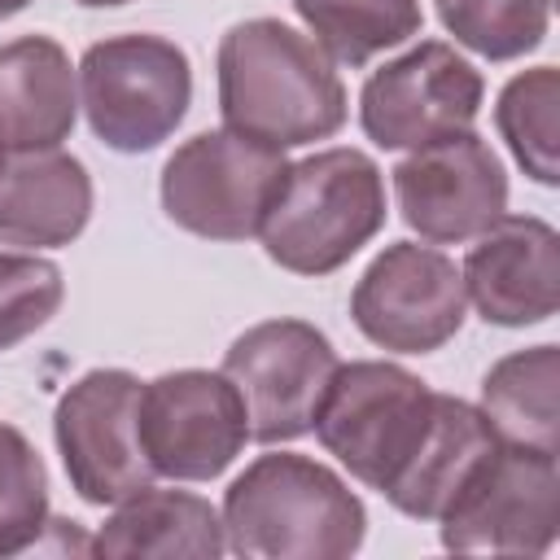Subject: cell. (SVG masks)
Listing matches in <instances>:
<instances>
[{
  "instance_id": "2",
  "label": "cell",
  "mask_w": 560,
  "mask_h": 560,
  "mask_svg": "<svg viewBox=\"0 0 560 560\" xmlns=\"http://www.w3.org/2000/svg\"><path fill=\"white\" fill-rule=\"evenodd\" d=\"M228 551L245 560H346L363 547L368 508L328 464L271 451L223 494Z\"/></svg>"
},
{
  "instance_id": "24",
  "label": "cell",
  "mask_w": 560,
  "mask_h": 560,
  "mask_svg": "<svg viewBox=\"0 0 560 560\" xmlns=\"http://www.w3.org/2000/svg\"><path fill=\"white\" fill-rule=\"evenodd\" d=\"M66 298L61 267L31 249H0V354L39 332Z\"/></svg>"
},
{
  "instance_id": "3",
  "label": "cell",
  "mask_w": 560,
  "mask_h": 560,
  "mask_svg": "<svg viewBox=\"0 0 560 560\" xmlns=\"http://www.w3.org/2000/svg\"><path fill=\"white\" fill-rule=\"evenodd\" d=\"M385 228V175L363 149H319L289 162L258 228L267 258L293 276L346 267Z\"/></svg>"
},
{
  "instance_id": "20",
  "label": "cell",
  "mask_w": 560,
  "mask_h": 560,
  "mask_svg": "<svg viewBox=\"0 0 560 560\" xmlns=\"http://www.w3.org/2000/svg\"><path fill=\"white\" fill-rule=\"evenodd\" d=\"M293 9L332 66H368L424 26L420 0H293Z\"/></svg>"
},
{
  "instance_id": "23",
  "label": "cell",
  "mask_w": 560,
  "mask_h": 560,
  "mask_svg": "<svg viewBox=\"0 0 560 560\" xmlns=\"http://www.w3.org/2000/svg\"><path fill=\"white\" fill-rule=\"evenodd\" d=\"M48 529V468L22 429L0 420V556L39 547Z\"/></svg>"
},
{
  "instance_id": "15",
  "label": "cell",
  "mask_w": 560,
  "mask_h": 560,
  "mask_svg": "<svg viewBox=\"0 0 560 560\" xmlns=\"http://www.w3.org/2000/svg\"><path fill=\"white\" fill-rule=\"evenodd\" d=\"M79 118V74L48 35L0 44V140L9 153L61 149Z\"/></svg>"
},
{
  "instance_id": "27",
  "label": "cell",
  "mask_w": 560,
  "mask_h": 560,
  "mask_svg": "<svg viewBox=\"0 0 560 560\" xmlns=\"http://www.w3.org/2000/svg\"><path fill=\"white\" fill-rule=\"evenodd\" d=\"M4 153H9V149H4V140H0V166H4Z\"/></svg>"
},
{
  "instance_id": "7",
  "label": "cell",
  "mask_w": 560,
  "mask_h": 560,
  "mask_svg": "<svg viewBox=\"0 0 560 560\" xmlns=\"http://www.w3.org/2000/svg\"><path fill=\"white\" fill-rule=\"evenodd\" d=\"M140 385L127 368H92L57 398V455L74 494L92 508H114L158 481L140 446Z\"/></svg>"
},
{
  "instance_id": "8",
  "label": "cell",
  "mask_w": 560,
  "mask_h": 560,
  "mask_svg": "<svg viewBox=\"0 0 560 560\" xmlns=\"http://www.w3.org/2000/svg\"><path fill=\"white\" fill-rule=\"evenodd\" d=\"M560 529V464L542 451L499 442L455 503L438 516L446 551L542 556Z\"/></svg>"
},
{
  "instance_id": "19",
  "label": "cell",
  "mask_w": 560,
  "mask_h": 560,
  "mask_svg": "<svg viewBox=\"0 0 560 560\" xmlns=\"http://www.w3.org/2000/svg\"><path fill=\"white\" fill-rule=\"evenodd\" d=\"M477 407L499 442L560 455V346L542 341L503 354L481 376Z\"/></svg>"
},
{
  "instance_id": "10",
  "label": "cell",
  "mask_w": 560,
  "mask_h": 560,
  "mask_svg": "<svg viewBox=\"0 0 560 560\" xmlns=\"http://www.w3.org/2000/svg\"><path fill=\"white\" fill-rule=\"evenodd\" d=\"M337 363L341 359L332 341L315 324L262 319L228 346L219 372L236 385L245 402L249 442L276 446L311 433Z\"/></svg>"
},
{
  "instance_id": "12",
  "label": "cell",
  "mask_w": 560,
  "mask_h": 560,
  "mask_svg": "<svg viewBox=\"0 0 560 560\" xmlns=\"http://www.w3.org/2000/svg\"><path fill=\"white\" fill-rule=\"evenodd\" d=\"M245 442L249 416L223 372L179 368L140 385V446L158 477L214 481Z\"/></svg>"
},
{
  "instance_id": "13",
  "label": "cell",
  "mask_w": 560,
  "mask_h": 560,
  "mask_svg": "<svg viewBox=\"0 0 560 560\" xmlns=\"http://www.w3.org/2000/svg\"><path fill=\"white\" fill-rule=\"evenodd\" d=\"M389 179L402 223L429 245H464L508 214V171L477 131L411 149Z\"/></svg>"
},
{
  "instance_id": "6",
  "label": "cell",
  "mask_w": 560,
  "mask_h": 560,
  "mask_svg": "<svg viewBox=\"0 0 560 560\" xmlns=\"http://www.w3.org/2000/svg\"><path fill=\"white\" fill-rule=\"evenodd\" d=\"M284 171V149L214 127L166 158L158 192L175 228L206 241H249L258 236Z\"/></svg>"
},
{
  "instance_id": "17",
  "label": "cell",
  "mask_w": 560,
  "mask_h": 560,
  "mask_svg": "<svg viewBox=\"0 0 560 560\" xmlns=\"http://www.w3.org/2000/svg\"><path fill=\"white\" fill-rule=\"evenodd\" d=\"M92 556H153V560H219L228 551L223 516L192 490L144 486L114 503L88 542Z\"/></svg>"
},
{
  "instance_id": "26",
  "label": "cell",
  "mask_w": 560,
  "mask_h": 560,
  "mask_svg": "<svg viewBox=\"0 0 560 560\" xmlns=\"http://www.w3.org/2000/svg\"><path fill=\"white\" fill-rule=\"evenodd\" d=\"M83 9H114V4H127V0H79Z\"/></svg>"
},
{
  "instance_id": "18",
  "label": "cell",
  "mask_w": 560,
  "mask_h": 560,
  "mask_svg": "<svg viewBox=\"0 0 560 560\" xmlns=\"http://www.w3.org/2000/svg\"><path fill=\"white\" fill-rule=\"evenodd\" d=\"M494 446H499V438L477 402L438 394V416H433L429 442L420 446L407 477L385 494V503L411 521H438L455 503V494L472 481V472L486 464V455Z\"/></svg>"
},
{
  "instance_id": "14",
  "label": "cell",
  "mask_w": 560,
  "mask_h": 560,
  "mask_svg": "<svg viewBox=\"0 0 560 560\" xmlns=\"http://www.w3.org/2000/svg\"><path fill=\"white\" fill-rule=\"evenodd\" d=\"M464 298L486 324L529 328L560 306V236L538 214H499L464 254Z\"/></svg>"
},
{
  "instance_id": "4",
  "label": "cell",
  "mask_w": 560,
  "mask_h": 560,
  "mask_svg": "<svg viewBox=\"0 0 560 560\" xmlns=\"http://www.w3.org/2000/svg\"><path fill=\"white\" fill-rule=\"evenodd\" d=\"M433 416L438 389L416 372L389 359H354L337 363L311 429L354 481L389 494L429 442Z\"/></svg>"
},
{
  "instance_id": "25",
  "label": "cell",
  "mask_w": 560,
  "mask_h": 560,
  "mask_svg": "<svg viewBox=\"0 0 560 560\" xmlns=\"http://www.w3.org/2000/svg\"><path fill=\"white\" fill-rule=\"evenodd\" d=\"M26 4H31V0H0V22H4V18H13V13H22Z\"/></svg>"
},
{
  "instance_id": "11",
  "label": "cell",
  "mask_w": 560,
  "mask_h": 560,
  "mask_svg": "<svg viewBox=\"0 0 560 560\" xmlns=\"http://www.w3.org/2000/svg\"><path fill=\"white\" fill-rule=\"evenodd\" d=\"M468 315L464 276L455 258L420 241L385 245L350 293L354 328L389 354L442 350Z\"/></svg>"
},
{
  "instance_id": "22",
  "label": "cell",
  "mask_w": 560,
  "mask_h": 560,
  "mask_svg": "<svg viewBox=\"0 0 560 560\" xmlns=\"http://www.w3.org/2000/svg\"><path fill=\"white\" fill-rule=\"evenodd\" d=\"M446 35L486 61H516L547 39L551 0H433Z\"/></svg>"
},
{
  "instance_id": "5",
  "label": "cell",
  "mask_w": 560,
  "mask_h": 560,
  "mask_svg": "<svg viewBox=\"0 0 560 560\" xmlns=\"http://www.w3.org/2000/svg\"><path fill=\"white\" fill-rule=\"evenodd\" d=\"M74 74L88 127L114 153L158 149L192 105V61L166 35L96 39Z\"/></svg>"
},
{
  "instance_id": "1",
  "label": "cell",
  "mask_w": 560,
  "mask_h": 560,
  "mask_svg": "<svg viewBox=\"0 0 560 560\" xmlns=\"http://www.w3.org/2000/svg\"><path fill=\"white\" fill-rule=\"evenodd\" d=\"M214 70L228 131L271 149H298L346 127L350 101L337 66L311 35L280 18H245L228 26Z\"/></svg>"
},
{
  "instance_id": "16",
  "label": "cell",
  "mask_w": 560,
  "mask_h": 560,
  "mask_svg": "<svg viewBox=\"0 0 560 560\" xmlns=\"http://www.w3.org/2000/svg\"><path fill=\"white\" fill-rule=\"evenodd\" d=\"M92 219V175L66 149L18 153L0 166V245L57 249Z\"/></svg>"
},
{
  "instance_id": "9",
  "label": "cell",
  "mask_w": 560,
  "mask_h": 560,
  "mask_svg": "<svg viewBox=\"0 0 560 560\" xmlns=\"http://www.w3.org/2000/svg\"><path fill=\"white\" fill-rule=\"evenodd\" d=\"M481 101V70L446 39H420L363 79L359 127L376 149H420L472 131Z\"/></svg>"
},
{
  "instance_id": "21",
  "label": "cell",
  "mask_w": 560,
  "mask_h": 560,
  "mask_svg": "<svg viewBox=\"0 0 560 560\" xmlns=\"http://www.w3.org/2000/svg\"><path fill=\"white\" fill-rule=\"evenodd\" d=\"M494 127L508 140L516 166L542 184H560V70L534 66L503 83L494 105Z\"/></svg>"
}]
</instances>
